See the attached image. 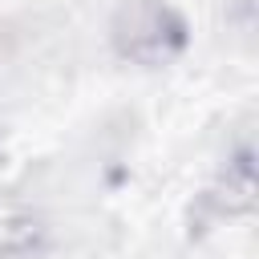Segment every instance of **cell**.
<instances>
[{
    "mask_svg": "<svg viewBox=\"0 0 259 259\" xmlns=\"http://www.w3.org/2000/svg\"><path fill=\"white\" fill-rule=\"evenodd\" d=\"M182 40H186V28H182L178 12L166 8L162 0H134L113 20V49L138 65L170 61L182 49Z\"/></svg>",
    "mask_w": 259,
    "mask_h": 259,
    "instance_id": "6da1fadb",
    "label": "cell"
}]
</instances>
